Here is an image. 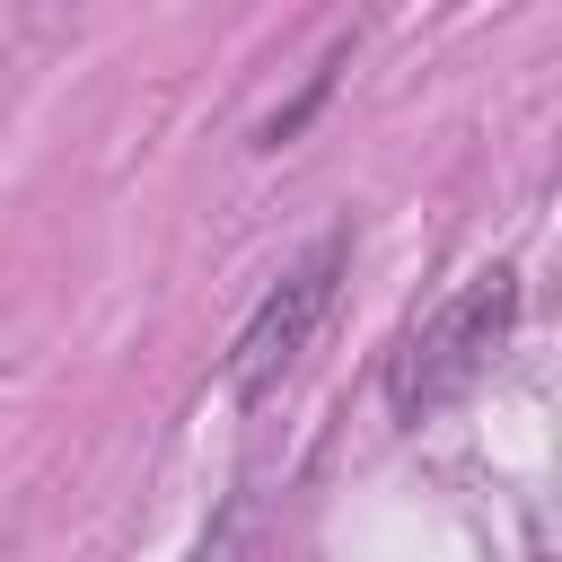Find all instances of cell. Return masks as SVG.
Segmentation results:
<instances>
[{
	"instance_id": "1",
	"label": "cell",
	"mask_w": 562,
	"mask_h": 562,
	"mask_svg": "<svg viewBox=\"0 0 562 562\" xmlns=\"http://www.w3.org/2000/svg\"><path fill=\"white\" fill-rule=\"evenodd\" d=\"M509 325H518V272H501V263H492V272H474L457 299H439V307L404 334V351H395V369H386L395 413H404V422H422V413L457 404V395L501 360Z\"/></svg>"
},
{
	"instance_id": "2",
	"label": "cell",
	"mask_w": 562,
	"mask_h": 562,
	"mask_svg": "<svg viewBox=\"0 0 562 562\" xmlns=\"http://www.w3.org/2000/svg\"><path fill=\"white\" fill-rule=\"evenodd\" d=\"M342 263H351V237H316V246L255 299V316H246V334H237V351H228V395H263V386H281V378L299 369V351L316 342V325H325V307H334Z\"/></svg>"
},
{
	"instance_id": "3",
	"label": "cell",
	"mask_w": 562,
	"mask_h": 562,
	"mask_svg": "<svg viewBox=\"0 0 562 562\" xmlns=\"http://www.w3.org/2000/svg\"><path fill=\"white\" fill-rule=\"evenodd\" d=\"M237 518H246V509L228 501V509H220V527H211V536L193 544V562H237Z\"/></svg>"
}]
</instances>
